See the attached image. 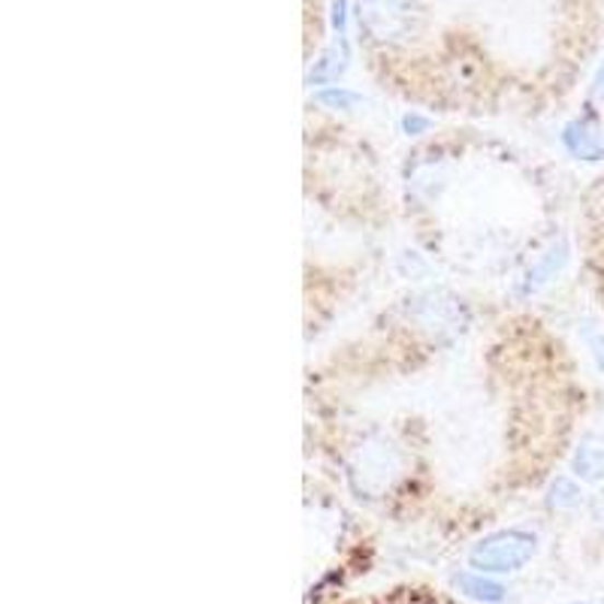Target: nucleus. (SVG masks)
Here are the masks:
<instances>
[{
    "mask_svg": "<svg viewBox=\"0 0 604 604\" xmlns=\"http://www.w3.org/2000/svg\"><path fill=\"white\" fill-rule=\"evenodd\" d=\"M535 550H538V542L532 532L502 528V532H492L487 538H480L472 547L468 566L478 568L480 574H511V571H520L526 566Z\"/></svg>",
    "mask_w": 604,
    "mask_h": 604,
    "instance_id": "nucleus-1",
    "label": "nucleus"
},
{
    "mask_svg": "<svg viewBox=\"0 0 604 604\" xmlns=\"http://www.w3.org/2000/svg\"><path fill=\"white\" fill-rule=\"evenodd\" d=\"M562 146L578 161H604V130L592 121H568L562 130Z\"/></svg>",
    "mask_w": 604,
    "mask_h": 604,
    "instance_id": "nucleus-2",
    "label": "nucleus"
},
{
    "mask_svg": "<svg viewBox=\"0 0 604 604\" xmlns=\"http://www.w3.org/2000/svg\"><path fill=\"white\" fill-rule=\"evenodd\" d=\"M571 472L586 484L604 480V435L590 432V435L580 439L574 456H571Z\"/></svg>",
    "mask_w": 604,
    "mask_h": 604,
    "instance_id": "nucleus-3",
    "label": "nucleus"
},
{
    "mask_svg": "<svg viewBox=\"0 0 604 604\" xmlns=\"http://www.w3.org/2000/svg\"><path fill=\"white\" fill-rule=\"evenodd\" d=\"M456 586L463 595L475 599V602H487V604H499L504 599V586L496 583V580L484 578L480 571H466L456 578Z\"/></svg>",
    "mask_w": 604,
    "mask_h": 604,
    "instance_id": "nucleus-4",
    "label": "nucleus"
},
{
    "mask_svg": "<svg viewBox=\"0 0 604 604\" xmlns=\"http://www.w3.org/2000/svg\"><path fill=\"white\" fill-rule=\"evenodd\" d=\"M568 260V248H566V242H559V245H554L550 252L544 254L542 260L538 264L532 266L528 269V290H535V288H542V284H547L550 278L566 266Z\"/></svg>",
    "mask_w": 604,
    "mask_h": 604,
    "instance_id": "nucleus-5",
    "label": "nucleus"
},
{
    "mask_svg": "<svg viewBox=\"0 0 604 604\" xmlns=\"http://www.w3.org/2000/svg\"><path fill=\"white\" fill-rule=\"evenodd\" d=\"M580 499H583V492L574 480L568 478H556L550 484V490H547V504L556 508V511H568V508H578Z\"/></svg>",
    "mask_w": 604,
    "mask_h": 604,
    "instance_id": "nucleus-6",
    "label": "nucleus"
},
{
    "mask_svg": "<svg viewBox=\"0 0 604 604\" xmlns=\"http://www.w3.org/2000/svg\"><path fill=\"white\" fill-rule=\"evenodd\" d=\"M317 103H324V106H333V109H351V106H357L360 103V97L357 94H351V91H321L317 94Z\"/></svg>",
    "mask_w": 604,
    "mask_h": 604,
    "instance_id": "nucleus-7",
    "label": "nucleus"
},
{
    "mask_svg": "<svg viewBox=\"0 0 604 604\" xmlns=\"http://www.w3.org/2000/svg\"><path fill=\"white\" fill-rule=\"evenodd\" d=\"M586 345H590L592 357H595V365L604 372V333L586 329Z\"/></svg>",
    "mask_w": 604,
    "mask_h": 604,
    "instance_id": "nucleus-8",
    "label": "nucleus"
},
{
    "mask_svg": "<svg viewBox=\"0 0 604 604\" xmlns=\"http://www.w3.org/2000/svg\"><path fill=\"white\" fill-rule=\"evenodd\" d=\"M403 127H405V133H408V137H417V133L429 130V121H427V118H417V115H405Z\"/></svg>",
    "mask_w": 604,
    "mask_h": 604,
    "instance_id": "nucleus-9",
    "label": "nucleus"
},
{
    "mask_svg": "<svg viewBox=\"0 0 604 604\" xmlns=\"http://www.w3.org/2000/svg\"><path fill=\"white\" fill-rule=\"evenodd\" d=\"M595 94H602L604 97V67L599 70V76H595Z\"/></svg>",
    "mask_w": 604,
    "mask_h": 604,
    "instance_id": "nucleus-10",
    "label": "nucleus"
}]
</instances>
